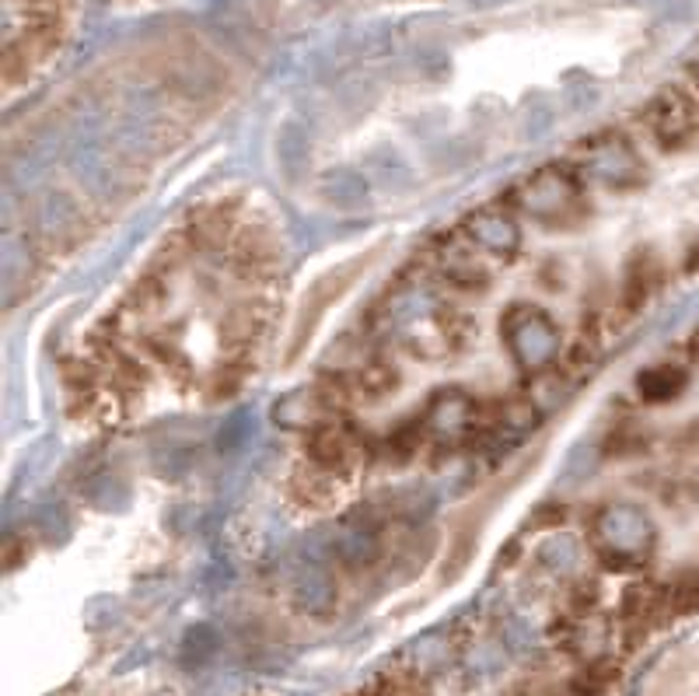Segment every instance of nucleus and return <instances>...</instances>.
Returning a JSON list of instances; mask_svg holds the SVG:
<instances>
[{
	"label": "nucleus",
	"instance_id": "f257e3e1",
	"mask_svg": "<svg viewBox=\"0 0 699 696\" xmlns=\"http://www.w3.org/2000/svg\"><path fill=\"white\" fill-rule=\"evenodd\" d=\"M644 122L662 148H686L699 133V98L686 88H668L647 106Z\"/></svg>",
	"mask_w": 699,
	"mask_h": 696
},
{
	"label": "nucleus",
	"instance_id": "20e7f679",
	"mask_svg": "<svg viewBox=\"0 0 699 696\" xmlns=\"http://www.w3.org/2000/svg\"><path fill=\"white\" fill-rule=\"evenodd\" d=\"M657 283V270H654V259L650 256H636V263L630 266V277H626V288H623V304L626 312H636L641 304H647L650 291Z\"/></svg>",
	"mask_w": 699,
	"mask_h": 696
},
{
	"label": "nucleus",
	"instance_id": "7ed1b4c3",
	"mask_svg": "<svg viewBox=\"0 0 699 696\" xmlns=\"http://www.w3.org/2000/svg\"><path fill=\"white\" fill-rule=\"evenodd\" d=\"M689 375L682 372V367H671V364H662V367H650V372L641 375V396L650 399V403H668L675 399L678 393L686 388Z\"/></svg>",
	"mask_w": 699,
	"mask_h": 696
},
{
	"label": "nucleus",
	"instance_id": "f03ea898",
	"mask_svg": "<svg viewBox=\"0 0 699 696\" xmlns=\"http://www.w3.org/2000/svg\"><path fill=\"white\" fill-rule=\"evenodd\" d=\"M525 200H528L525 203L528 214L546 224H567L570 217H581V211H584V203H581L584 196H581L578 179L560 169H546L542 175L531 179Z\"/></svg>",
	"mask_w": 699,
	"mask_h": 696
}]
</instances>
